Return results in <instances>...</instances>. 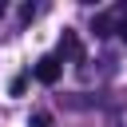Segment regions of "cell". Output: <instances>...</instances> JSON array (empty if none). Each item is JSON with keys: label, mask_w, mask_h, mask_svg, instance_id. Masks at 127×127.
<instances>
[{"label": "cell", "mask_w": 127, "mask_h": 127, "mask_svg": "<svg viewBox=\"0 0 127 127\" xmlns=\"http://www.w3.org/2000/svg\"><path fill=\"white\" fill-rule=\"evenodd\" d=\"M28 127H52V115H48V111H36V115H32V123H28Z\"/></svg>", "instance_id": "obj_4"}, {"label": "cell", "mask_w": 127, "mask_h": 127, "mask_svg": "<svg viewBox=\"0 0 127 127\" xmlns=\"http://www.w3.org/2000/svg\"><path fill=\"white\" fill-rule=\"evenodd\" d=\"M115 32H119V36H123V40H127V8H123V12H119V24H115Z\"/></svg>", "instance_id": "obj_5"}, {"label": "cell", "mask_w": 127, "mask_h": 127, "mask_svg": "<svg viewBox=\"0 0 127 127\" xmlns=\"http://www.w3.org/2000/svg\"><path fill=\"white\" fill-rule=\"evenodd\" d=\"M24 87H28V75H16V79L8 83V91H12V95H24Z\"/></svg>", "instance_id": "obj_3"}, {"label": "cell", "mask_w": 127, "mask_h": 127, "mask_svg": "<svg viewBox=\"0 0 127 127\" xmlns=\"http://www.w3.org/2000/svg\"><path fill=\"white\" fill-rule=\"evenodd\" d=\"M56 56H60V60H64V56H67V60H83L79 36H75V32H64V36H60V52H56Z\"/></svg>", "instance_id": "obj_2"}, {"label": "cell", "mask_w": 127, "mask_h": 127, "mask_svg": "<svg viewBox=\"0 0 127 127\" xmlns=\"http://www.w3.org/2000/svg\"><path fill=\"white\" fill-rule=\"evenodd\" d=\"M60 71H64V60H60V56H40L36 67H32V75H36L40 83H48V87L60 79Z\"/></svg>", "instance_id": "obj_1"}, {"label": "cell", "mask_w": 127, "mask_h": 127, "mask_svg": "<svg viewBox=\"0 0 127 127\" xmlns=\"http://www.w3.org/2000/svg\"><path fill=\"white\" fill-rule=\"evenodd\" d=\"M0 20H4V0H0Z\"/></svg>", "instance_id": "obj_6"}]
</instances>
